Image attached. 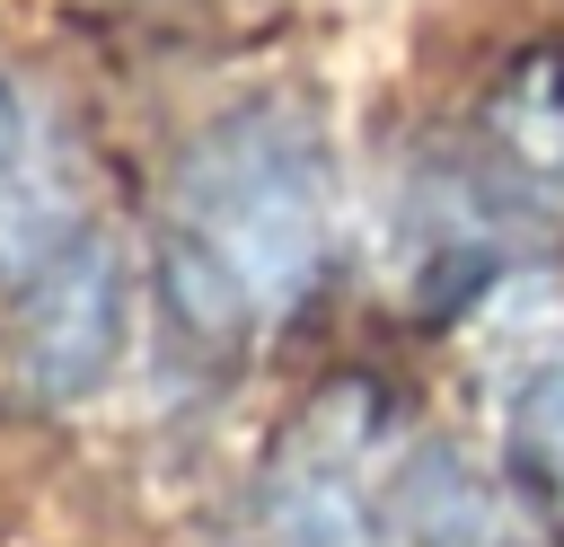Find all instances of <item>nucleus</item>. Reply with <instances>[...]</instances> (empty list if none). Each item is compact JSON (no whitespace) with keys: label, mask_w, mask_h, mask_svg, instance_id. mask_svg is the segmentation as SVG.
<instances>
[{"label":"nucleus","mask_w":564,"mask_h":547,"mask_svg":"<svg viewBox=\"0 0 564 547\" xmlns=\"http://www.w3.org/2000/svg\"><path fill=\"white\" fill-rule=\"evenodd\" d=\"M335 238L326 124L291 97L212 115L167 168V274L203 326H273L300 309Z\"/></svg>","instance_id":"1"},{"label":"nucleus","mask_w":564,"mask_h":547,"mask_svg":"<svg viewBox=\"0 0 564 547\" xmlns=\"http://www.w3.org/2000/svg\"><path fill=\"white\" fill-rule=\"evenodd\" d=\"M132 326V265L115 238L70 229L35 274H26V318H18V371L44 397H88L123 362Z\"/></svg>","instance_id":"2"},{"label":"nucleus","mask_w":564,"mask_h":547,"mask_svg":"<svg viewBox=\"0 0 564 547\" xmlns=\"http://www.w3.org/2000/svg\"><path fill=\"white\" fill-rule=\"evenodd\" d=\"M273 529L282 547H397V468L379 476L352 441L317 432L273 476Z\"/></svg>","instance_id":"3"},{"label":"nucleus","mask_w":564,"mask_h":547,"mask_svg":"<svg viewBox=\"0 0 564 547\" xmlns=\"http://www.w3.org/2000/svg\"><path fill=\"white\" fill-rule=\"evenodd\" d=\"M62 238H70V229H62V203H53L44 168H35V124H26V97L0 79V256L35 274Z\"/></svg>","instance_id":"4"},{"label":"nucleus","mask_w":564,"mask_h":547,"mask_svg":"<svg viewBox=\"0 0 564 547\" xmlns=\"http://www.w3.org/2000/svg\"><path fill=\"white\" fill-rule=\"evenodd\" d=\"M502 150L529 194H564V79H529L502 106Z\"/></svg>","instance_id":"5"},{"label":"nucleus","mask_w":564,"mask_h":547,"mask_svg":"<svg viewBox=\"0 0 564 547\" xmlns=\"http://www.w3.org/2000/svg\"><path fill=\"white\" fill-rule=\"evenodd\" d=\"M520 468H529L538 503L564 521V362L538 371L529 397H520Z\"/></svg>","instance_id":"6"}]
</instances>
